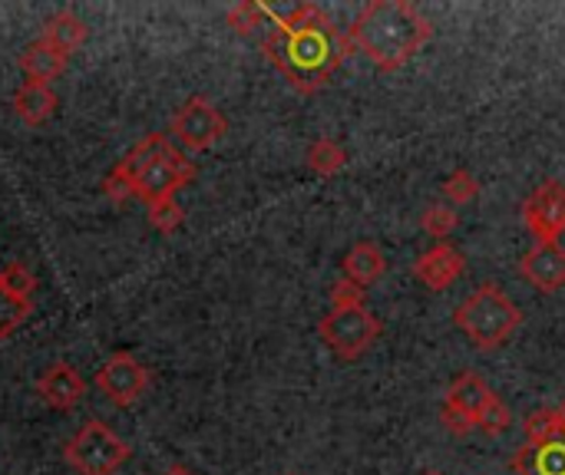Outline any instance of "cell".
Listing matches in <instances>:
<instances>
[{
	"label": "cell",
	"instance_id": "cell-1",
	"mask_svg": "<svg viewBox=\"0 0 565 475\" xmlns=\"http://www.w3.org/2000/svg\"><path fill=\"white\" fill-rule=\"evenodd\" d=\"M265 13L268 23L258 36L262 53L298 93H318L328 86L354 50L348 33H341L315 3H265Z\"/></svg>",
	"mask_w": 565,
	"mask_h": 475
},
{
	"label": "cell",
	"instance_id": "cell-2",
	"mask_svg": "<svg viewBox=\"0 0 565 475\" xmlns=\"http://www.w3.org/2000/svg\"><path fill=\"white\" fill-rule=\"evenodd\" d=\"M430 36V20L407 0H371L348 26L351 46L384 73L401 69Z\"/></svg>",
	"mask_w": 565,
	"mask_h": 475
},
{
	"label": "cell",
	"instance_id": "cell-3",
	"mask_svg": "<svg viewBox=\"0 0 565 475\" xmlns=\"http://www.w3.org/2000/svg\"><path fill=\"white\" fill-rule=\"evenodd\" d=\"M454 324L473 341V347L497 350L520 331L523 311L497 284H483L454 311Z\"/></svg>",
	"mask_w": 565,
	"mask_h": 475
},
{
	"label": "cell",
	"instance_id": "cell-4",
	"mask_svg": "<svg viewBox=\"0 0 565 475\" xmlns=\"http://www.w3.org/2000/svg\"><path fill=\"white\" fill-rule=\"evenodd\" d=\"M516 475H565L563 410H540L526 420V443L513 456Z\"/></svg>",
	"mask_w": 565,
	"mask_h": 475
},
{
	"label": "cell",
	"instance_id": "cell-5",
	"mask_svg": "<svg viewBox=\"0 0 565 475\" xmlns=\"http://www.w3.org/2000/svg\"><path fill=\"white\" fill-rule=\"evenodd\" d=\"M63 460L76 475H116V469L129 460V446L106 423L89 420L66 443Z\"/></svg>",
	"mask_w": 565,
	"mask_h": 475
},
{
	"label": "cell",
	"instance_id": "cell-6",
	"mask_svg": "<svg viewBox=\"0 0 565 475\" xmlns=\"http://www.w3.org/2000/svg\"><path fill=\"white\" fill-rule=\"evenodd\" d=\"M321 341L338 360H358L364 357L377 337H381V321L367 311V304H351V307H331L321 324H318Z\"/></svg>",
	"mask_w": 565,
	"mask_h": 475
},
{
	"label": "cell",
	"instance_id": "cell-7",
	"mask_svg": "<svg viewBox=\"0 0 565 475\" xmlns=\"http://www.w3.org/2000/svg\"><path fill=\"white\" fill-rule=\"evenodd\" d=\"M169 132L179 139L182 149H189V152H205V149H212V145L228 132V122H225V116L218 112V106H215L212 99H205V96H189V99L175 109Z\"/></svg>",
	"mask_w": 565,
	"mask_h": 475
},
{
	"label": "cell",
	"instance_id": "cell-8",
	"mask_svg": "<svg viewBox=\"0 0 565 475\" xmlns=\"http://www.w3.org/2000/svg\"><path fill=\"white\" fill-rule=\"evenodd\" d=\"M192 179H195V165H192L175 145H166V149L136 175L132 195L142 198L146 205L169 202V198H175V192L185 188Z\"/></svg>",
	"mask_w": 565,
	"mask_h": 475
},
{
	"label": "cell",
	"instance_id": "cell-9",
	"mask_svg": "<svg viewBox=\"0 0 565 475\" xmlns=\"http://www.w3.org/2000/svg\"><path fill=\"white\" fill-rule=\"evenodd\" d=\"M93 384H96V390H99L109 403H116V407H132V403L146 393V387H149V370H146L129 350H116V354L96 370Z\"/></svg>",
	"mask_w": 565,
	"mask_h": 475
},
{
	"label": "cell",
	"instance_id": "cell-10",
	"mask_svg": "<svg viewBox=\"0 0 565 475\" xmlns=\"http://www.w3.org/2000/svg\"><path fill=\"white\" fill-rule=\"evenodd\" d=\"M523 222L536 235V241H559L565 235V185L559 179H546L523 202Z\"/></svg>",
	"mask_w": 565,
	"mask_h": 475
},
{
	"label": "cell",
	"instance_id": "cell-11",
	"mask_svg": "<svg viewBox=\"0 0 565 475\" xmlns=\"http://www.w3.org/2000/svg\"><path fill=\"white\" fill-rule=\"evenodd\" d=\"M169 145V139L162 136V132H149L146 139H139L116 165H113V172L103 179V195L109 198V202H126V198H132V182H136V175L162 152Z\"/></svg>",
	"mask_w": 565,
	"mask_h": 475
},
{
	"label": "cell",
	"instance_id": "cell-12",
	"mask_svg": "<svg viewBox=\"0 0 565 475\" xmlns=\"http://www.w3.org/2000/svg\"><path fill=\"white\" fill-rule=\"evenodd\" d=\"M520 274L543 294H556L565 288V248L559 241H536L523 261Z\"/></svg>",
	"mask_w": 565,
	"mask_h": 475
},
{
	"label": "cell",
	"instance_id": "cell-13",
	"mask_svg": "<svg viewBox=\"0 0 565 475\" xmlns=\"http://www.w3.org/2000/svg\"><path fill=\"white\" fill-rule=\"evenodd\" d=\"M36 393H40V400H43L50 410L66 413V410H73V407L86 397V380H83L66 360H53V364L40 374Z\"/></svg>",
	"mask_w": 565,
	"mask_h": 475
},
{
	"label": "cell",
	"instance_id": "cell-14",
	"mask_svg": "<svg viewBox=\"0 0 565 475\" xmlns=\"http://www.w3.org/2000/svg\"><path fill=\"white\" fill-rule=\"evenodd\" d=\"M414 274H417V281H420L424 288H430V291H447V288L463 274V255H460L454 245L440 241V245L427 248V251L414 261Z\"/></svg>",
	"mask_w": 565,
	"mask_h": 475
},
{
	"label": "cell",
	"instance_id": "cell-15",
	"mask_svg": "<svg viewBox=\"0 0 565 475\" xmlns=\"http://www.w3.org/2000/svg\"><path fill=\"white\" fill-rule=\"evenodd\" d=\"M497 393L477 377V374H460L454 384H450V390H447V400H444V407H450V410H457V413H463L467 420H473V427H477V420H480V413L490 407V400H493Z\"/></svg>",
	"mask_w": 565,
	"mask_h": 475
},
{
	"label": "cell",
	"instance_id": "cell-16",
	"mask_svg": "<svg viewBox=\"0 0 565 475\" xmlns=\"http://www.w3.org/2000/svg\"><path fill=\"white\" fill-rule=\"evenodd\" d=\"M341 271H344V278H348L351 284L371 288V284L381 281V274L387 271V258H384V251H381L374 241H358V245L344 255Z\"/></svg>",
	"mask_w": 565,
	"mask_h": 475
},
{
	"label": "cell",
	"instance_id": "cell-17",
	"mask_svg": "<svg viewBox=\"0 0 565 475\" xmlns=\"http://www.w3.org/2000/svg\"><path fill=\"white\" fill-rule=\"evenodd\" d=\"M66 53H60L53 43L46 40H33L23 56H20V66L26 73V83H40V86H50L63 69H66Z\"/></svg>",
	"mask_w": 565,
	"mask_h": 475
},
{
	"label": "cell",
	"instance_id": "cell-18",
	"mask_svg": "<svg viewBox=\"0 0 565 475\" xmlns=\"http://www.w3.org/2000/svg\"><path fill=\"white\" fill-rule=\"evenodd\" d=\"M86 36H89V26H86V20L83 17H76L73 10H60V13H53L50 20H46V26H43V33H40V40H46V43H53L60 53H73V50H79L83 43H86Z\"/></svg>",
	"mask_w": 565,
	"mask_h": 475
},
{
	"label": "cell",
	"instance_id": "cell-19",
	"mask_svg": "<svg viewBox=\"0 0 565 475\" xmlns=\"http://www.w3.org/2000/svg\"><path fill=\"white\" fill-rule=\"evenodd\" d=\"M56 109V93L53 86H40V83H23L13 93V112L26 122V126H43Z\"/></svg>",
	"mask_w": 565,
	"mask_h": 475
},
{
	"label": "cell",
	"instance_id": "cell-20",
	"mask_svg": "<svg viewBox=\"0 0 565 475\" xmlns=\"http://www.w3.org/2000/svg\"><path fill=\"white\" fill-rule=\"evenodd\" d=\"M348 165V149L338 142V139H328V136H321V139H315L311 145H308V169L315 172V175H338L341 169Z\"/></svg>",
	"mask_w": 565,
	"mask_h": 475
},
{
	"label": "cell",
	"instance_id": "cell-21",
	"mask_svg": "<svg viewBox=\"0 0 565 475\" xmlns=\"http://www.w3.org/2000/svg\"><path fill=\"white\" fill-rule=\"evenodd\" d=\"M265 23H268V13H265V3L258 0H242L228 10V26L238 36H262Z\"/></svg>",
	"mask_w": 565,
	"mask_h": 475
},
{
	"label": "cell",
	"instance_id": "cell-22",
	"mask_svg": "<svg viewBox=\"0 0 565 475\" xmlns=\"http://www.w3.org/2000/svg\"><path fill=\"white\" fill-rule=\"evenodd\" d=\"M30 314H33V301H20L0 288V341H7L17 327H23Z\"/></svg>",
	"mask_w": 565,
	"mask_h": 475
},
{
	"label": "cell",
	"instance_id": "cell-23",
	"mask_svg": "<svg viewBox=\"0 0 565 475\" xmlns=\"http://www.w3.org/2000/svg\"><path fill=\"white\" fill-rule=\"evenodd\" d=\"M0 288L10 291V294L20 298V301H30L33 291H36V278H33V271H30L23 261H13V265H7V268L0 271Z\"/></svg>",
	"mask_w": 565,
	"mask_h": 475
},
{
	"label": "cell",
	"instance_id": "cell-24",
	"mask_svg": "<svg viewBox=\"0 0 565 475\" xmlns=\"http://www.w3.org/2000/svg\"><path fill=\"white\" fill-rule=\"evenodd\" d=\"M477 192H480V182H477V175L470 169H457L444 182V195H447L450 205H467V202L477 198Z\"/></svg>",
	"mask_w": 565,
	"mask_h": 475
},
{
	"label": "cell",
	"instance_id": "cell-25",
	"mask_svg": "<svg viewBox=\"0 0 565 475\" xmlns=\"http://www.w3.org/2000/svg\"><path fill=\"white\" fill-rule=\"evenodd\" d=\"M182 222H185V212L179 208V202H175V198L149 205V225H152L156 231L172 235V231H179V228H182Z\"/></svg>",
	"mask_w": 565,
	"mask_h": 475
},
{
	"label": "cell",
	"instance_id": "cell-26",
	"mask_svg": "<svg viewBox=\"0 0 565 475\" xmlns=\"http://www.w3.org/2000/svg\"><path fill=\"white\" fill-rule=\"evenodd\" d=\"M420 225L430 238H447L457 228V212H454V205H430L424 212Z\"/></svg>",
	"mask_w": 565,
	"mask_h": 475
},
{
	"label": "cell",
	"instance_id": "cell-27",
	"mask_svg": "<svg viewBox=\"0 0 565 475\" xmlns=\"http://www.w3.org/2000/svg\"><path fill=\"white\" fill-rule=\"evenodd\" d=\"M510 423H513L510 410L503 407V400H500V397H493V400H490V407L480 413L477 430H480V433H487V436H503V433L510 430Z\"/></svg>",
	"mask_w": 565,
	"mask_h": 475
},
{
	"label": "cell",
	"instance_id": "cell-28",
	"mask_svg": "<svg viewBox=\"0 0 565 475\" xmlns=\"http://www.w3.org/2000/svg\"><path fill=\"white\" fill-rule=\"evenodd\" d=\"M364 301H367L364 288L351 284L348 278H338L334 281V288H331V307H351V304H364Z\"/></svg>",
	"mask_w": 565,
	"mask_h": 475
},
{
	"label": "cell",
	"instance_id": "cell-29",
	"mask_svg": "<svg viewBox=\"0 0 565 475\" xmlns=\"http://www.w3.org/2000/svg\"><path fill=\"white\" fill-rule=\"evenodd\" d=\"M440 420H444V427L454 433V436H470L477 427H473V420H467L463 413H457V410H450V407H444L440 410Z\"/></svg>",
	"mask_w": 565,
	"mask_h": 475
},
{
	"label": "cell",
	"instance_id": "cell-30",
	"mask_svg": "<svg viewBox=\"0 0 565 475\" xmlns=\"http://www.w3.org/2000/svg\"><path fill=\"white\" fill-rule=\"evenodd\" d=\"M162 475H195V473H192V469H185V466H169Z\"/></svg>",
	"mask_w": 565,
	"mask_h": 475
},
{
	"label": "cell",
	"instance_id": "cell-31",
	"mask_svg": "<svg viewBox=\"0 0 565 475\" xmlns=\"http://www.w3.org/2000/svg\"><path fill=\"white\" fill-rule=\"evenodd\" d=\"M427 475H444V473H427Z\"/></svg>",
	"mask_w": 565,
	"mask_h": 475
},
{
	"label": "cell",
	"instance_id": "cell-32",
	"mask_svg": "<svg viewBox=\"0 0 565 475\" xmlns=\"http://www.w3.org/2000/svg\"><path fill=\"white\" fill-rule=\"evenodd\" d=\"M285 475H295V473H285Z\"/></svg>",
	"mask_w": 565,
	"mask_h": 475
},
{
	"label": "cell",
	"instance_id": "cell-33",
	"mask_svg": "<svg viewBox=\"0 0 565 475\" xmlns=\"http://www.w3.org/2000/svg\"><path fill=\"white\" fill-rule=\"evenodd\" d=\"M563 417H565V407H563Z\"/></svg>",
	"mask_w": 565,
	"mask_h": 475
}]
</instances>
